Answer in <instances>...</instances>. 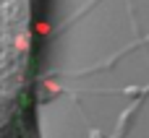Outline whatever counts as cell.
I'll return each instance as SVG.
<instances>
[{
  "instance_id": "1",
  "label": "cell",
  "mask_w": 149,
  "mask_h": 138,
  "mask_svg": "<svg viewBox=\"0 0 149 138\" xmlns=\"http://www.w3.org/2000/svg\"><path fill=\"white\" fill-rule=\"evenodd\" d=\"M31 60V0H0V138H39Z\"/></svg>"
}]
</instances>
